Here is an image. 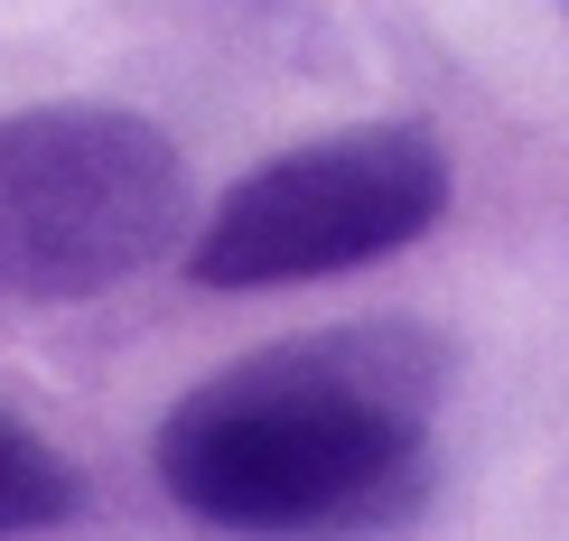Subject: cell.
Returning <instances> with one entry per match:
<instances>
[{
    "mask_svg": "<svg viewBox=\"0 0 569 541\" xmlns=\"http://www.w3.org/2000/svg\"><path fill=\"white\" fill-rule=\"evenodd\" d=\"M448 206V150L420 122H365L337 140L280 150L271 169L224 187V206L187 243L206 290H299L327 271H365L420 243Z\"/></svg>",
    "mask_w": 569,
    "mask_h": 541,
    "instance_id": "cell-3",
    "label": "cell"
},
{
    "mask_svg": "<svg viewBox=\"0 0 569 541\" xmlns=\"http://www.w3.org/2000/svg\"><path fill=\"white\" fill-rule=\"evenodd\" d=\"M76 495H84L76 467L47 449L29 420L0 411V541H19V532H57L66 513H76Z\"/></svg>",
    "mask_w": 569,
    "mask_h": 541,
    "instance_id": "cell-4",
    "label": "cell"
},
{
    "mask_svg": "<svg viewBox=\"0 0 569 541\" xmlns=\"http://www.w3.org/2000/svg\"><path fill=\"white\" fill-rule=\"evenodd\" d=\"M439 345L420 327H327L206 373L159 420V485L197 523L243 541L346 532L420 467Z\"/></svg>",
    "mask_w": 569,
    "mask_h": 541,
    "instance_id": "cell-1",
    "label": "cell"
},
{
    "mask_svg": "<svg viewBox=\"0 0 569 541\" xmlns=\"http://www.w3.org/2000/svg\"><path fill=\"white\" fill-rule=\"evenodd\" d=\"M187 233L178 140L112 103L0 122V299H93Z\"/></svg>",
    "mask_w": 569,
    "mask_h": 541,
    "instance_id": "cell-2",
    "label": "cell"
}]
</instances>
